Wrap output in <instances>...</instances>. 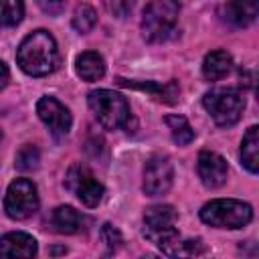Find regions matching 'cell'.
<instances>
[{
  "mask_svg": "<svg viewBox=\"0 0 259 259\" xmlns=\"http://www.w3.org/2000/svg\"><path fill=\"white\" fill-rule=\"evenodd\" d=\"M231 69H233V57L223 49L210 51L202 61V75L206 81H219L227 77Z\"/></svg>",
  "mask_w": 259,
  "mask_h": 259,
  "instance_id": "9a60e30c",
  "label": "cell"
},
{
  "mask_svg": "<svg viewBox=\"0 0 259 259\" xmlns=\"http://www.w3.org/2000/svg\"><path fill=\"white\" fill-rule=\"evenodd\" d=\"M71 24H73V28H75L77 32L85 34V32H89V30L97 24V12H95L93 6H89V4H79V6L75 8V12H73Z\"/></svg>",
  "mask_w": 259,
  "mask_h": 259,
  "instance_id": "ffe728a7",
  "label": "cell"
},
{
  "mask_svg": "<svg viewBox=\"0 0 259 259\" xmlns=\"http://www.w3.org/2000/svg\"><path fill=\"white\" fill-rule=\"evenodd\" d=\"M38 8L51 16H57L65 10V0H36Z\"/></svg>",
  "mask_w": 259,
  "mask_h": 259,
  "instance_id": "d4e9b609",
  "label": "cell"
},
{
  "mask_svg": "<svg viewBox=\"0 0 259 259\" xmlns=\"http://www.w3.org/2000/svg\"><path fill=\"white\" fill-rule=\"evenodd\" d=\"M174 180V168L168 156L156 154L152 158H148L146 166H144V192L148 196H160L166 194L172 186Z\"/></svg>",
  "mask_w": 259,
  "mask_h": 259,
  "instance_id": "9c48e42d",
  "label": "cell"
},
{
  "mask_svg": "<svg viewBox=\"0 0 259 259\" xmlns=\"http://www.w3.org/2000/svg\"><path fill=\"white\" fill-rule=\"evenodd\" d=\"M8 79H10L8 67L4 65V61H0V89H4V87L8 85Z\"/></svg>",
  "mask_w": 259,
  "mask_h": 259,
  "instance_id": "484cf974",
  "label": "cell"
},
{
  "mask_svg": "<svg viewBox=\"0 0 259 259\" xmlns=\"http://www.w3.org/2000/svg\"><path fill=\"white\" fill-rule=\"evenodd\" d=\"M87 103L95 119L105 130H119V127H125L130 121V103L117 91L95 89L87 95Z\"/></svg>",
  "mask_w": 259,
  "mask_h": 259,
  "instance_id": "3957f363",
  "label": "cell"
},
{
  "mask_svg": "<svg viewBox=\"0 0 259 259\" xmlns=\"http://www.w3.org/2000/svg\"><path fill=\"white\" fill-rule=\"evenodd\" d=\"M36 251V239L28 233L14 231L0 237V257H34Z\"/></svg>",
  "mask_w": 259,
  "mask_h": 259,
  "instance_id": "4fadbf2b",
  "label": "cell"
},
{
  "mask_svg": "<svg viewBox=\"0 0 259 259\" xmlns=\"http://www.w3.org/2000/svg\"><path fill=\"white\" fill-rule=\"evenodd\" d=\"M24 16L22 0H0V26H16Z\"/></svg>",
  "mask_w": 259,
  "mask_h": 259,
  "instance_id": "44dd1931",
  "label": "cell"
},
{
  "mask_svg": "<svg viewBox=\"0 0 259 259\" xmlns=\"http://www.w3.org/2000/svg\"><path fill=\"white\" fill-rule=\"evenodd\" d=\"M144 237L158 245L166 255L178 241L176 210L170 204H154L144 212Z\"/></svg>",
  "mask_w": 259,
  "mask_h": 259,
  "instance_id": "5b68a950",
  "label": "cell"
},
{
  "mask_svg": "<svg viewBox=\"0 0 259 259\" xmlns=\"http://www.w3.org/2000/svg\"><path fill=\"white\" fill-rule=\"evenodd\" d=\"M196 172H198L200 182L206 188H219L227 182L229 166H227V160L223 156H219L217 152L202 150L196 160Z\"/></svg>",
  "mask_w": 259,
  "mask_h": 259,
  "instance_id": "8fae6325",
  "label": "cell"
},
{
  "mask_svg": "<svg viewBox=\"0 0 259 259\" xmlns=\"http://www.w3.org/2000/svg\"><path fill=\"white\" fill-rule=\"evenodd\" d=\"M164 121H166V125L170 130V134H172V140L178 146H188L194 140V130H192V125L188 123V119L184 115H178V113L166 115Z\"/></svg>",
  "mask_w": 259,
  "mask_h": 259,
  "instance_id": "d6986e66",
  "label": "cell"
},
{
  "mask_svg": "<svg viewBox=\"0 0 259 259\" xmlns=\"http://www.w3.org/2000/svg\"><path fill=\"white\" fill-rule=\"evenodd\" d=\"M38 162H40V154L36 150V146L32 144H26L22 146L18 152H16V160H14V166L22 172H32L38 168Z\"/></svg>",
  "mask_w": 259,
  "mask_h": 259,
  "instance_id": "7402d4cb",
  "label": "cell"
},
{
  "mask_svg": "<svg viewBox=\"0 0 259 259\" xmlns=\"http://www.w3.org/2000/svg\"><path fill=\"white\" fill-rule=\"evenodd\" d=\"M75 71L83 81H97L105 75V61L95 51H85L75 61Z\"/></svg>",
  "mask_w": 259,
  "mask_h": 259,
  "instance_id": "2e32d148",
  "label": "cell"
},
{
  "mask_svg": "<svg viewBox=\"0 0 259 259\" xmlns=\"http://www.w3.org/2000/svg\"><path fill=\"white\" fill-rule=\"evenodd\" d=\"M18 67L30 77H45L59 65L57 40L49 30H34L22 38L16 51Z\"/></svg>",
  "mask_w": 259,
  "mask_h": 259,
  "instance_id": "6da1fadb",
  "label": "cell"
},
{
  "mask_svg": "<svg viewBox=\"0 0 259 259\" xmlns=\"http://www.w3.org/2000/svg\"><path fill=\"white\" fill-rule=\"evenodd\" d=\"M119 83L121 85H127V87H136V89H144V91H150L152 93V97H156V99H160V101H166V103H176L178 101V93H180V89H178V85L172 81V83H168V85H156V83H134V81H123V79H119Z\"/></svg>",
  "mask_w": 259,
  "mask_h": 259,
  "instance_id": "ac0fdd59",
  "label": "cell"
},
{
  "mask_svg": "<svg viewBox=\"0 0 259 259\" xmlns=\"http://www.w3.org/2000/svg\"><path fill=\"white\" fill-rule=\"evenodd\" d=\"M180 14L178 0H152L142 14V36L148 42H162L176 30Z\"/></svg>",
  "mask_w": 259,
  "mask_h": 259,
  "instance_id": "7a4b0ae2",
  "label": "cell"
},
{
  "mask_svg": "<svg viewBox=\"0 0 259 259\" xmlns=\"http://www.w3.org/2000/svg\"><path fill=\"white\" fill-rule=\"evenodd\" d=\"M202 105L217 125L229 127L237 123L245 109V97L239 89L233 87H214L204 93Z\"/></svg>",
  "mask_w": 259,
  "mask_h": 259,
  "instance_id": "8992f818",
  "label": "cell"
},
{
  "mask_svg": "<svg viewBox=\"0 0 259 259\" xmlns=\"http://www.w3.org/2000/svg\"><path fill=\"white\" fill-rule=\"evenodd\" d=\"M105 6H107V10H109L113 16L125 18V16L134 10L136 0H105Z\"/></svg>",
  "mask_w": 259,
  "mask_h": 259,
  "instance_id": "603a6c76",
  "label": "cell"
},
{
  "mask_svg": "<svg viewBox=\"0 0 259 259\" xmlns=\"http://www.w3.org/2000/svg\"><path fill=\"white\" fill-rule=\"evenodd\" d=\"M65 186H67V190L73 192L85 206H91V208L97 206V204L101 202L103 194H105L103 184H101V182L93 176V172H91L85 164H81V162L69 166L67 176H65Z\"/></svg>",
  "mask_w": 259,
  "mask_h": 259,
  "instance_id": "ba28073f",
  "label": "cell"
},
{
  "mask_svg": "<svg viewBox=\"0 0 259 259\" xmlns=\"http://www.w3.org/2000/svg\"><path fill=\"white\" fill-rule=\"evenodd\" d=\"M49 227H51V231L61 233V235H75L83 229V217L73 206L63 204L51 212Z\"/></svg>",
  "mask_w": 259,
  "mask_h": 259,
  "instance_id": "5bb4252c",
  "label": "cell"
},
{
  "mask_svg": "<svg viewBox=\"0 0 259 259\" xmlns=\"http://www.w3.org/2000/svg\"><path fill=\"white\" fill-rule=\"evenodd\" d=\"M38 208V190L36 184L28 178H16L10 182L4 196V210L14 221H24L32 217Z\"/></svg>",
  "mask_w": 259,
  "mask_h": 259,
  "instance_id": "52a82bcc",
  "label": "cell"
},
{
  "mask_svg": "<svg viewBox=\"0 0 259 259\" xmlns=\"http://www.w3.org/2000/svg\"><path fill=\"white\" fill-rule=\"evenodd\" d=\"M239 156H241V164L251 174H257V170H259V127L257 125H251L245 132Z\"/></svg>",
  "mask_w": 259,
  "mask_h": 259,
  "instance_id": "e0dca14e",
  "label": "cell"
},
{
  "mask_svg": "<svg viewBox=\"0 0 259 259\" xmlns=\"http://www.w3.org/2000/svg\"><path fill=\"white\" fill-rule=\"evenodd\" d=\"M36 113H38L40 121L49 127V132L57 140H61V138H65L69 134L71 123H73L71 111L57 97H51V95L40 97L38 103H36Z\"/></svg>",
  "mask_w": 259,
  "mask_h": 259,
  "instance_id": "30bf717a",
  "label": "cell"
},
{
  "mask_svg": "<svg viewBox=\"0 0 259 259\" xmlns=\"http://www.w3.org/2000/svg\"><path fill=\"white\" fill-rule=\"evenodd\" d=\"M251 219V204L235 198H214L200 208V221L214 229H243Z\"/></svg>",
  "mask_w": 259,
  "mask_h": 259,
  "instance_id": "277c9868",
  "label": "cell"
},
{
  "mask_svg": "<svg viewBox=\"0 0 259 259\" xmlns=\"http://www.w3.org/2000/svg\"><path fill=\"white\" fill-rule=\"evenodd\" d=\"M219 16L235 28H245L257 18V0H229L219 8Z\"/></svg>",
  "mask_w": 259,
  "mask_h": 259,
  "instance_id": "7c38bea8",
  "label": "cell"
},
{
  "mask_svg": "<svg viewBox=\"0 0 259 259\" xmlns=\"http://www.w3.org/2000/svg\"><path fill=\"white\" fill-rule=\"evenodd\" d=\"M101 239H103V243L107 245V249H109V253L111 251H115L117 247H119V243H121V235H119V231L113 227V225H103V229H101Z\"/></svg>",
  "mask_w": 259,
  "mask_h": 259,
  "instance_id": "cb8c5ba5",
  "label": "cell"
}]
</instances>
